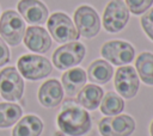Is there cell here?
<instances>
[{"mask_svg":"<svg viewBox=\"0 0 153 136\" xmlns=\"http://www.w3.org/2000/svg\"><path fill=\"white\" fill-rule=\"evenodd\" d=\"M57 125L68 136H82L91 129V117L82 107L65 106L57 116Z\"/></svg>","mask_w":153,"mask_h":136,"instance_id":"cell-1","label":"cell"},{"mask_svg":"<svg viewBox=\"0 0 153 136\" xmlns=\"http://www.w3.org/2000/svg\"><path fill=\"white\" fill-rule=\"evenodd\" d=\"M18 72L27 80L36 81L47 78L53 70L50 61L41 55L25 54L18 58L17 62Z\"/></svg>","mask_w":153,"mask_h":136,"instance_id":"cell-2","label":"cell"},{"mask_svg":"<svg viewBox=\"0 0 153 136\" xmlns=\"http://www.w3.org/2000/svg\"><path fill=\"white\" fill-rule=\"evenodd\" d=\"M26 26L22 16L13 11L7 10L0 17V37L10 45L17 47L22 43Z\"/></svg>","mask_w":153,"mask_h":136,"instance_id":"cell-3","label":"cell"},{"mask_svg":"<svg viewBox=\"0 0 153 136\" xmlns=\"http://www.w3.org/2000/svg\"><path fill=\"white\" fill-rule=\"evenodd\" d=\"M47 26L50 36L57 43L78 41L80 37L74 23L63 12H54L47 19Z\"/></svg>","mask_w":153,"mask_h":136,"instance_id":"cell-4","label":"cell"},{"mask_svg":"<svg viewBox=\"0 0 153 136\" xmlns=\"http://www.w3.org/2000/svg\"><path fill=\"white\" fill-rule=\"evenodd\" d=\"M86 48L78 41L59 47L53 54V63L60 70H67L80 64L85 57Z\"/></svg>","mask_w":153,"mask_h":136,"instance_id":"cell-5","label":"cell"},{"mask_svg":"<svg viewBox=\"0 0 153 136\" xmlns=\"http://www.w3.org/2000/svg\"><path fill=\"white\" fill-rule=\"evenodd\" d=\"M129 21V10L123 0H110L103 12V26L110 33L122 31Z\"/></svg>","mask_w":153,"mask_h":136,"instance_id":"cell-6","label":"cell"},{"mask_svg":"<svg viewBox=\"0 0 153 136\" xmlns=\"http://www.w3.org/2000/svg\"><path fill=\"white\" fill-rule=\"evenodd\" d=\"M74 25L80 36L93 38L100 31V18L90 5H81L74 11Z\"/></svg>","mask_w":153,"mask_h":136,"instance_id":"cell-7","label":"cell"},{"mask_svg":"<svg viewBox=\"0 0 153 136\" xmlns=\"http://www.w3.org/2000/svg\"><path fill=\"white\" fill-rule=\"evenodd\" d=\"M100 54L105 61L111 62L115 66H126L134 60L135 49L126 41L112 39L102 45Z\"/></svg>","mask_w":153,"mask_h":136,"instance_id":"cell-8","label":"cell"},{"mask_svg":"<svg viewBox=\"0 0 153 136\" xmlns=\"http://www.w3.org/2000/svg\"><path fill=\"white\" fill-rule=\"evenodd\" d=\"M24 93V81L14 67H5L0 70V94L5 100H19Z\"/></svg>","mask_w":153,"mask_h":136,"instance_id":"cell-9","label":"cell"},{"mask_svg":"<svg viewBox=\"0 0 153 136\" xmlns=\"http://www.w3.org/2000/svg\"><path fill=\"white\" fill-rule=\"evenodd\" d=\"M102 136H129L135 130V120L129 115L105 117L99 122Z\"/></svg>","mask_w":153,"mask_h":136,"instance_id":"cell-10","label":"cell"},{"mask_svg":"<svg viewBox=\"0 0 153 136\" xmlns=\"http://www.w3.org/2000/svg\"><path fill=\"white\" fill-rule=\"evenodd\" d=\"M115 88L117 93L126 98L131 99L136 95L139 91V76L134 67L131 66H122L116 70L115 74Z\"/></svg>","mask_w":153,"mask_h":136,"instance_id":"cell-11","label":"cell"},{"mask_svg":"<svg viewBox=\"0 0 153 136\" xmlns=\"http://www.w3.org/2000/svg\"><path fill=\"white\" fill-rule=\"evenodd\" d=\"M17 8L24 21L31 25H42L47 21L49 11L41 0H19Z\"/></svg>","mask_w":153,"mask_h":136,"instance_id":"cell-12","label":"cell"},{"mask_svg":"<svg viewBox=\"0 0 153 136\" xmlns=\"http://www.w3.org/2000/svg\"><path fill=\"white\" fill-rule=\"evenodd\" d=\"M24 44L25 47L38 54H44L51 48V37L45 29L39 25H31L25 30L24 33Z\"/></svg>","mask_w":153,"mask_h":136,"instance_id":"cell-13","label":"cell"},{"mask_svg":"<svg viewBox=\"0 0 153 136\" xmlns=\"http://www.w3.org/2000/svg\"><path fill=\"white\" fill-rule=\"evenodd\" d=\"M63 99V89L56 79L44 81L38 89V101L44 107H55Z\"/></svg>","mask_w":153,"mask_h":136,"instance_id":"cell-14","label":"cell"},{"mask_svg":"<svg viewBox=\"0 0 153 136\" xmlns=\"http://www.w3.org/2000/svg\"><path fill=\"white\" fill-rule=\"evenodd\" d=\"M62 85L66 93L69 97L76 95L79 91L86 85V72L82 68L75 67L73 69H68L62 74Z\"/></svg>","mask_w":153,"mask_h":136,"instance_id":"cell-15","label":"cell"},{"mask_svg":"<svg viewBox=\"0 0 153 136\" xmlns=\"http://www.w3.org/2000/svg\"><path fill=\"white\" fill-rule=\"evenodd\" d=\"M104 95L103 89L94 85V84H88L85 85L78 93V103L85 109V110H96Z\"/></svg>","mask_w":153,"mask_h":136,"instance_id":"cell-16","label":"cell"},{"mask_svg":"<svg viewBox=\"0 0 153 136\" xmlns=\"http://www.w3.org/2000/svg\"><path fill=\"white\" fill-rule=\"evenodd\" d=\"M42 131L43 122L35 115H27L14 125L12 136H39Z\"/></svg>","mask_w":153,"mask_h":136,"instance_id":"cell-17","label":"cell"},{"mask_svg":"<svg viewBox=\"0 0 153 136\" xmlns=\"http://www.w3.org/2000/svg\"><path fill=\"white\" fill-rule=\"evenodd\" d=\"M114 69L112 66L105 60H96L93 61L87 69V78L93 84L103 85L110 81L112 78Z\"/></svg>","mask_w":153,"mask_h":136,"instance_id":"cell-18","label":"cell"},{"mask_svg":"<svg viewBox=\"0 0 153 136\" xmlns=\"http://www.w3.org/2000/svg\"><path fill=\"white\" fill-rule=\"evenodd\" d=\"M135 70L140 79L148 86H153V54L148 51L141 52L135 61Z\"/></svg>","mask_w":153,"mask_h":136,"instance_id":"cell-19","label":"cell"},{"mask_svg":"<svg viewBox=\"0 0 153 136\" xmlns=\"http://www.w3.org/2000/svg\"><path fill=\"white\" fill-rule=\"evenodd\" d=\"M23 115V110L14 103H0V129L16 124Z\"/></svg>","mask_w":153,"mask_h":136,"instance_id":"cell-20","label":"cell"},{"mask_svg":"<svg viewBox=\"0 0 153 136\" xmlns=\"http://www.w3.org/2000/svg\"><path fill=\"white\" fill-rule=\"evenodd\" d=\"M124 109L123 99L115 92H108L102 98L100 112L105 116H116Z\"/></svg>","mask_w":153,"mask_h":136,"instance_id":"cell-21","label":"cell"},{"mask_svg":"<svg viewBox=\"0 0 153 136\" xmlns=\"http://www.w3.org/2000/svg\"><path fill=\"white\" fill-rule=\"evenodd\" d=\"M126 5L129 12L140 16L143 14L153 5V0H126Z\"/></svg>","mask_w":153,"mask_h":136,"instance_id":"cell-22","label":"cell"},{"mask_svg":"<svg viewBox=\"0 0 153 136\" xmlns=\"http://www.w3.org/2000/svg\"><path fill=\"white\" fill-rule=\"evenodd\" d=\"M140 23L147 37L153 41V8L147 10L143 13V16L140 19Z\"/></svg>","mask_w":153,"mask_h":136,"instance_id":"cell-23","label":"cell"},{"mask_svg":"<svg viewBox=\"0 0 153 136\" xmlns=\"http://www.w3.org/2000/svg\"><path fill=\"white\" fill-rule=\"evenodd\" d=\"M10 57H11L10 49L6 42L0 37V67H4L6 63H8Z\"/></svg>","mask_w":153,"mask_h":136,"instance_id":"cell-24","label":"cell"},{"mask_svg":"<svg viewBox=\"0 0 153 136\" xmlns=\"http://www.w3.org/2000/svg\"><path fill=\"white\" fill-rule=\"evenodd\" d=\"M149 132H151V136H153V120H152L151 126H149Z\"/></svg>","mask_w":153,"mask_h":136,"instance_id":"cell-25","label":"cell"}]
</instances>
